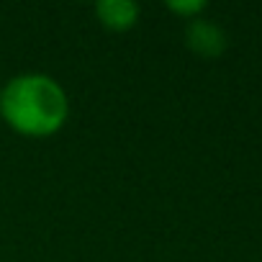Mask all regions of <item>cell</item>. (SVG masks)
<instances>
[{
	"label": "cell",
	"instance_id": "6da1fadb",
	"mask_svg": "<svg viewBox=\"0 0 262 262\" xmlns=\"http://www.w3.org/2000/svg\"><path fill=\"white\" fill-rule=\"evenodd\" d=\"M0 116L21 137L44 139L67 123L70 100L64 88L41 72L11 77L0 90Z\"/></svg>",
	"mask_w": 262,
	"mask_h": 262
},
{
	"label": "cell",
	"instance_id": "7a4b0ae2",
	"mask_svg": "<svg viewBox=\"0 0 262 262\" xmlns=\"http://www.w3.org/2000/svg\"><path fill=\"white\" fill-rule=\"evenodd\" d=\"M185 44L198 57L213 59V57H219L226 49V36H224V31L216 24L203 21V18H193L185 26Z\"/></svg>",
	"mask_w": 262,
	"mask_h": 262
},
{
	"label": "cell",
	"instance_id": "3957f363",
	"mask_svg": "<svg viewBox=\"0 0 262 262\" xmlns=\"http://www.w3.org/2000/svg\"><path fill=\"white\" fill-rule=\"evenodd\" d=\"M95 18L111 31H128L139 21V6L131 0H100L95 6Z\"/></svg>",
	"mask_w": 262,
	"mask_h": 262
},
{
	"label": "cell",
	"instance_id": "277c9868",
	"mask_svg": "<svg viewBox=\"0 0 262 262\" xmlns=\"http://www.w3.org/2000/svg\"><path fill=\"white\" fill-rule=\"evenodd\" d=\"M167 8H170L175 16H180V18H185V21H193V18H198V16L206 11V3H203V0H170Z\"/></svg>",
	"mask_w": 262,
	"mask_h": 262
}]
</instances>
